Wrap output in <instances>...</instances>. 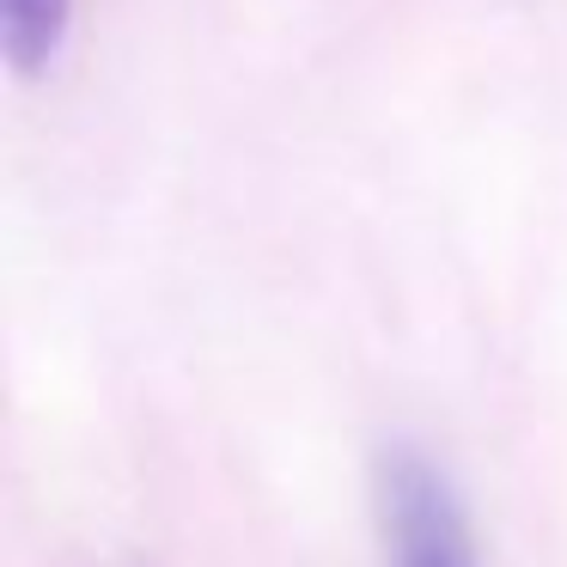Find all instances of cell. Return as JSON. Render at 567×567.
Listing matches in <instances>:
<instances>
[{
	"instance_id": "cell-1",
	"label": "cell",
	"mask_w": 567,
	"mask_h": 567,
	"mask_svg": "<svg viewBox=\"0 0 567 567\" xmlns=\"http://www.w3.org/2000/svg\"><path fill=\"white\" fill-rule=\"evenodd\" d=\"M379 513L391 567H482L470 543V518L452 482L421 452H391L379 470Z\"/></svg>"
},
{
	"instance_id": "cell-2",
	"label": "cell",
	"mask_w": 567,
	"mask_h": 567,
	"mask_svg": "<svg viewBox=\"0 0 567 567\" xmlns=\"http://www.w3.org/2000/svg\"><path fill=\"white\" fill-rule=\"evenodd\" d=\"M68 13L74 0H0V50L13 62V74H43L68 38Z\"/></svg>"
}]
</instances>
